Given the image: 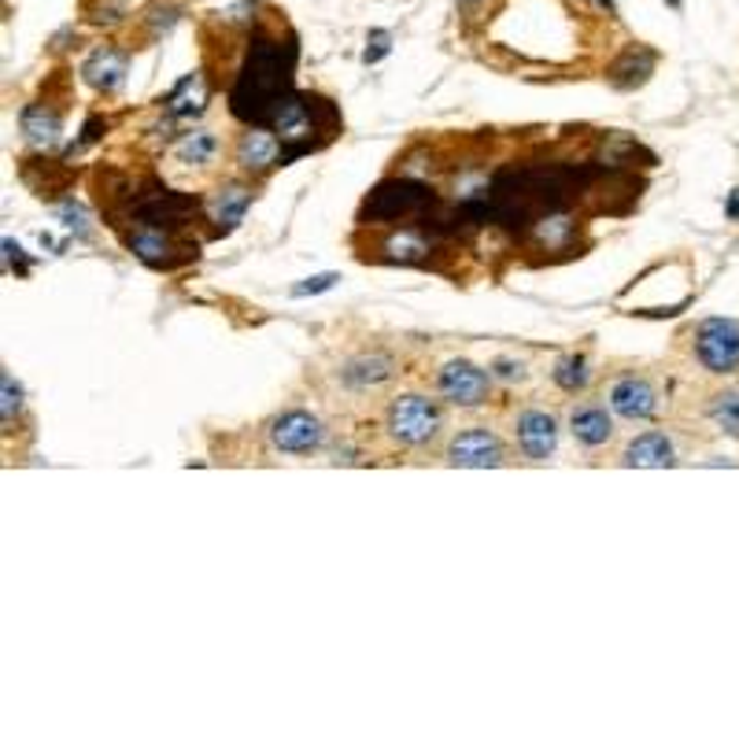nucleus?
<instances>
[{
	"mask_svg": "<svg viewBox=\"0 0 739 739\" xmlns=\"http://www.w3.org/2000/svg\"><path fill=\"white\" fill-rule=\"evenodd\" d=\"M336 281H341V278H336V273H318V278H307L304 281V285H292L289 292H292V296H318V292H330L333 285H336Z\"/></svg>",
	"mask_w": 739,
	"mask_h": 739,
	"instance_id": "23",
	"label": "nucleus"
},
{
	"mask_svg": "<svg viewBox=\"0 0 739 739\" xmlns=\"http://www.w3.org/2000/svg\"><path fill=\"white\" fill-rule=\"evenodd\" d=\"M518 448L533 462L551 459L555 448H559V425H555V418L544 415V410H525V415L518 418Z\"/></svg>",
	"mask_w": 739,
	"mask_h": 739,
	"instance_id": "7",
	"label": "nucleus"
},
{
	"mask_svg": "<svg viewBox=\"0 0 739 739\" xmlns=\"http://www.w3.org/2000/svg\"><path fill=\"white\" fill-rule=\"evenodd\" d=\"M0 385H4V425H12V418L23 410V388L15 385V378L8 370L0 373Z\"/></svg>",
	"mask_w": 739,
	"mask_h": 739,
	"instance_id": "21",
	"label": "nucleus"
},
{
	"mask_svg": "<svg viewBox=\"0 0 739 739\" xmlns=\"http://www.w3.org/2000/svg\"><path fill=\"white\" fill-rule=\"evenodd\" d=\"M448 462H451V467H462V470L504 467V462H507V448H504V441H499L496 433H488V429L473 425V429H462V433L451 436Z\"/></svg>",
	"mask_w": 739,
	"mask_h": 739,
	"instance_id": "3",
	"label": "nucleus"
},
{
	"mask_svg": "<svg viewBox=\"0 0 739 739\" xmlns=\"http://www.w3.org/2000/svg\"><path fill=\"white\" fill-rule=\"evenodd\" d=\"M322 441H326V429L315 415H307V410H289V415H281L278 422L270 425V444L285 455H311L322 448Z\"/></svg>",
	"mask_w": 739,
	"mask_h": 739,
	"instance_id": "5",
	"label": "nucleus"
},
{
	"mask_svg": "<svg viewBox=\"0 0 739 739\" xmlns=\"http://www.w3.org/2000/svg\"><path fill=\"white\" fill-rule=\"evenodd\" d=\"M20 126H23V137L34 144V149H52V144L60 141V133H63L60 115L52 112V107H44V104L26 107L23 118H20Z\"/></svg>",
	"mask_w": 739,
	"mask_h": 739,
	"instance_id": "12",
	"label": "nucleus"
},
{
	"mask_svg": "<svg viewBox=\"0 0 739 739\" xmlns=\"http://www.w3.org/2000/svg\"><path fill=\"white\" fill-rule=\"evenodd\" d=\"M622 462L625 467L662 470V467H673V462H677V451H673V444L665 433H640L636 441H628Z\"/></svg>",
	"mask_w": 739,
	"mask_h": 739,
	"instance_id": "10",
	"label": "nucleus"
},
{
	"mask_svg": "<svg viewBox=\"0 0 739 739\" xmlns=\"http://www.w3.org/2000/svg\"><path fill=\"white\" fill-rule=\"evenodd\" d=\"M130 249L141 255L144 263H152V267H167L175 244H170V237H163L160 230H141L130 237Z\"/></svg>",
	"mask_w": 739,
	"mask_h": 739,
	"instance_id": "16",
	"label": "nucleus"
},
{
	"mask_svg": "<svg viewBox=\"0 0 739 739\" xmlns=\"http://www.w3.org/2000/svg\"><path fill=\"white\" fill-rule=\"evenodd\" d=\"M388 41H392V34H388V30H373V34H370V41H367V44H373V49H367V63H378L381 56H385V52H388Z\"/></svg>",
	"mask_w": 739,
	"mask_h": 739,
	"instance_id": "24",
	"label": "nucleus"
},
{
	"mask_svg": "<svg viewBox=\"0 0 739 739\" xmlns=\"http://www.w3.org/2000/svg\"><path fill=\"white\" fill-rule=\"evenodd\" d=\"M81 78L97 89V93H115L118 86L126 81V52L118 49H97L93 56L81 63Z\"/></svg>",
	"mask_w": 739,
	"mask_h": 739,
	"instance_id": "9",
	"label": "nucleus"
},
{
	"mask_svg": "<svg viewBox=\"0 0 739 739\" xmlns=\"http://www.w3.org/2000/svg\"><path fill=\"white\" fill-rule=\"evenodd\" d=\"M591 381V370L588 362L581 359V355H570V359L559 362V370H555V385L565 388V392H581L584 385Z\"/></svg>",
	"mask_w": 739,
	"mask_h": 739,
	"instance_id": "20",
	"label": "nucleus"
},
{
	"mask_svg": "<svg viewBox=\"0 0 739 739\" xmlns=\"http://www.w3.org/2000/svg\"><path fill=\"white\" fill-rule=\"evenodd\" d=\"M499 373H504V378H522V362H499Z\"/></svg>",
	"mask_w": 739,
	"mask_h": 739,
	"instance_id": "25",
	"label": "nucleus"
},
{
	"mask_svg": "<svg viewBox=\"0 0 739 739\" xmlns=\"http://www.w3.org/2000/svg\"><path fill=\"white\" fill-rule=\"evenodd\" d=\"M175 156L181 163H193V167H207V163L218 156V137L207 130L181 133V141L175 144Z\"/></svg>",
	"mask_w": 739,
	"mask_h": 739,
	"instance_id": "15",
	"label": "nucleus"
},
{
	"mask_svg": "<svg viewBox=\"0 0 739 739\" xmlns=\"http://www.w3.org/2000/svg\"><path fill=\"white\" fill-rule=\"evenodd\" d=\"M388 378H392L388 355H359V359H352L348 367L341 370V381L348 388H373V385H385Z\"/></svg>",
	"mask_w": 739,
	"mask_h": 739,
	"instance_id": "13",
	"label": "nucleus"
},
{
	"mask_svg": "<svg viewBox=\"0 0 739 739\" xmlns=\"http://www.w3.org/2000/svg\"><path fill=\"white\" fill-rule=\"evenodd\" d=\"M610 410L625 422H651L659 415V392L644 378H617L610 385Z\"/></svg>",
	"mask_w": 739,
	"mask_h": 739,
	"instance_id": "6",
	"label": "nucleus"
},
{
	"mask_svg": "<svg viewBox=\"0 0 739 739\" xmlns=\"http://www.w3.org/2000/svg\"><path fill=\"white\" fill-rule=\"evenodd\" d=\"M388 436L404 448H425V444L436 441V433L444 429V410L436 407V399L429 396H399L388 404L385 415Z\"/></svg>",
	"mask_w": 739,
	"mask_h": 739,
	"instance_id": "1",
	"label": "nucleus"
},
{
	"mask_svg": "<svg viewBox=\"0 0 739 739\" xmlns=\"http://www.w3.org/2000/svg\"><path fill=\"white\" fill-rule=\"evenodd\" d=\"M249 204H252V189L226 186V189H218V196L212 204V215H215V222L222 226V230H233V226L244 218V212H249Z\"/></svg>",
	"mask_w": 739,
	"mask_h": 739,
	"instance_id": "14",
	"label": "nucleus"
},
{
	"mask_svg": "<svg viewBox=\"0 0 739 739\" xmlns=\"http://www.w3.org/2000/svg\"><path fill=\"white\" fill-rule=\"evenodd\" d=\"M710 418L725 436H736L739 441V392H721L710 404Z\"/></svg>",
	"mask_w": 739,
	"mask_h": 739,
	"instance_id": "19",
	"label": "nucleus"
},
{
	"mask_svg": "<svg viewBox=\"0 0 739 739\" xmlns=\"http://www.w3.org/2000/svg\"><path fill=\"white\" fill-rule=\"evenodd\" d=\"M385 252H388V259H396V263H422L429 255V241L418 233H392L385 241Z\"/></svg>",
	"mask_w": 739,
	"mask_h": 739,
	"instance_id": "18",
	"label": "nucleus"
},
{
	"mask_svg": "<svg viewBox=\"0 0 739 739\" xmlns=\"http://www.w3.org/2000/svg\"><path fill=\"white\" fill-rule=\"evenodd\" d=\"M60 218H63V226H67L71 233L81 237V241L89 237V218H86V212H81L78 204H71V200H67V204L60 207Z\"/></svg>",
	"mask_w": 739,
	"mask_h": 739,
	"instance_id": "22",
	"label": "nucleus"
},
{
	"mask_svg": "<svg viewBox=\"0 0 739 739\" xmlns=\"http://www.w3.org/2000/svg\"><path fill=\"white\" fill-rule=\"evenodd\" d=\"M436 388H441V396L455 407H481V404H488L492 378L481 367H473V362L455 359L441 370Z\"/></svg>",
	"mask_w": 739,
	"mask_h": 739,
	"instance_id": "4",
	"label": "nucleus"
},
{
	"mask_svg": "<svg viewBox=\"0 0 739 739\" xmlns=\"http://www.w3.org/2000/svg\"><path fill=\"white\" fill-rule=\"evenodd\" d=\"M167 107H170V115H178V118L204 112V86H200V75L181 78L175 86V93L167 97Z\"/></svg>",
	"mask_w": 739,
	"mask_h": 739,
	"instance_id": "17",
	"label": "nucleus"
},
{
	"mask_svg": "<svg viewBox=\"0 0 739 739\" xmlns=\"http://www.w3.org/2000/svg\"><path fill=\"white\" fill-rule=\"evenodd\" d=\"M285 160L281 156V141L278 133L270 130H244L241 141H237V167L244 170V175H267L270 167H278V163Z\"/></svg>",
	"mask_w": 739,
	"mask_h": 739,
	"instance_id": "8",
	"label": "nucleus"
},
{
	"mask_svg": "<svg viewBox=\"0 0 739 739\" xmlns=\"http://www.w3.org/2000/svg\"><path fill=\"white\" fill-rule=\"evenodd\" d=\"M696 359L710 373L739 370V326L728 318H706L696 330Z\"/></svg>",
	"mask_w": 739,
	"mask_h": 739,
	"instance_id": "2",
	"label": "nucleus"
},
{
	"mask_svg": "<svg viewBox=\"0 0 739 739\" xmlns=\"http://www.w3.org/2000/svg\"><path fill=\"white\" fill-rule=\"evenodd\" d=\"M570 429H573V436H577L584 448H603L610 436H614V418L607 415V407H596V404L573 407Z\"/></svg>",
	"mask_w": 739,
	"mask_h": 739,
	"instance_id": "11",
	"label": "nucleus"
}]
</instances>
